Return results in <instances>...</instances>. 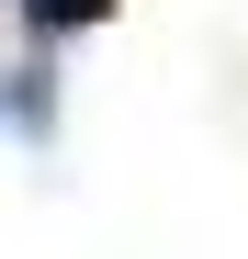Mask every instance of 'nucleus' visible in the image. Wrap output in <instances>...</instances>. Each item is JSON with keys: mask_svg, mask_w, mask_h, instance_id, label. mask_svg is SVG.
<instances>
[{"mask_svg": "<svg viewBox=\"0 0 248 259\" xmlns=\"http://www.w3.org/2000/svg\"><path fill=\"white\" fill-rule=\"evenodd\" d=\"M23 12H34V34H79V23H102L113 0H23Z\"/></svg>", "mask_w": 248, "mask_h": 259, "instance_id": "obj_1", "label": "nucleus"}]
</instances>
